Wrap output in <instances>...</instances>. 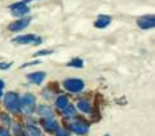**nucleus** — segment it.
<instances>
[{"label":"nucleus","instance_id":"aec40b11","mask_svg":"<svg viewBox=\"0 0 155 136\" xmlns=\"http://www.w3.org/2000/svg\"><path fill=\"white\" fill-rule=\"evenodd\" d=\"M0 136H9V131L4 127H0Z\"/></svg>","mask_w":155,"mask_h":136},{"label":"nucleus","instance_id":"412c9836","mask_svg":"<svg viewBox=\"0 0 155 136\" xmlns=\"http://www.w3.org/2000/svg\"><path fill=\"white\" fill-rule=\"evenodd\" d=\"M4 81H2V80H0V96H2L3 95V89H4Z\"/></svg>","mask_w":155,"mask_h":136},{"label":"nucleus","instance_id":"f257e3e1","mask_svg":"<svg viewBox=\"0 0 155 136\" xmlns=\"http://www.w3.org/2000/svg\"><path fill=\"white\" fill-rule=\"evenodd\" d=\"M19 109L25 114H31L35 109V96L32 94H26L19 99Z\"/></svg>","mask_w":155,"mask_h":136},{"label":"nucleus","instance_id":"39448f33","mask_svg":"<svg viewBox=\"0 0 155 136\" xmlns=\"http://www.w3.org/2000/svg\"><path fill=\"white\" fill-rule=\"evenodd\" d=\"M64 89H67L71 92H80L82 89L85 88V84L82 80L78 78H69V80H65L63 82Z\"/></svg>","mask_w":155,"mask_h":136},{"label":"nucleus","instance_id":"9b49d317","mask_svg":"<svg viewBox=\"0 0 155 136\" xmlns=\"http://www.w3.org/2000/svg\"><path fill=\"white\" fill-rule=\"evenodd\" d=\"M45 76H46L45 72H35V73H30L27 76V78L34 84H41L42 81L45 80Z\"/></svg>","mask_w":155,"mask_h":136},{"label":"nucleus","instance_id":"f3484780","mask_svg":"<svg viewBox=\"0 0 155 136\" xmlns=\"http://www.w3.org/2000/svg\"><path fill=\"white\" fill-rule=\"evenodd\" d=\"M63 112H64V116L65 117H73L74 114H76V109L72 105H68Z\"/></svg>","mask_w":155,"mask_h":136},{"label":"nucleus","instance_id":"a211bd4d","mask_svg":"<svg viewBox=\"0 0 155 136\" xmlns=\"http://www.w3.org/2000/svg\"><path fill=\"white\" fill-rule=\"evenodd\" d=\"M53 53V50H40V51H37L35 55L37 57V55H49V54H51Z\"/></svg>","mask_w":155,"mask_h":136},{"label":"nucleus","instance_id":"20e7f679","mask_svg":"<svg viewBox=\"0 0 155 136\" xmlns=\"http://www.w3.org/2000/svg\"><path fill=\"white\" fill-rule=\"evenodd\" d=\"M5 107L10 112H18L19 111V96L15 92H8L4 98Z\"/></svg>","mask_w":155,"mask_h":136},{"label":"nucleus","instance_id":"7ed1b4c3","mask_svg":"<svg viewBox=\"0 0 155 136\" xmlns=\"http://www.w3.org/2000/svg\"><path fill=\"white\" fill-rule=\"evenodd\" d=\"M28 2H32V0H22V2L10 5L9 9L12 10L13 15H15V17H23V15L30 13V8L27 7V3Z\"/></svg>","mask_w":155,"mask_h":136},{"label":"nucleus","instance_id":"9d476101","mask_svg":"<svg viewBox=\"0 0 155 136\" xmlns=\"http://www.w3.org/2000/svg\"><path fill=\"white\" fill-rule=\"evenodd\" d=\"M44 128L48 132H55L58 131V123L54 121V118H49V119H44Z\"/></svg>","mask_w":155,"mask_h":136},{"label":"nucleus","instance_id":"2eb2a0df","mask_svg":"<svg viewBox=\"0 0 155 136\" xmlns=\"http://www.w3.org/2000/svg\"><path fill=\"white\" fill-rule=\"evenodd\" d=\"M67 66L68 67H74V68H82L84 67V61L80 58H74V59H72L71 62L67 63Z\"/></svg>","mask_w":155,"mask_h":136},{"label":"nucleus","instance_id":"4be33fe9","mask_svg":"<svg viewBox=\"0 0 155 136\" xmlns=\"http://www.w3.org/2000/svg\"><path fill=\"white\" fill-rule=\"evenodd\" d=\"M57 136H65V132L64 131H58V135Z\"/></svg>","mask_w":155,"mask_h":136},{"label":"nucleus","instance_id":"f8f14e48","mask_svg":"<svg viewBox=\"0 0 155 136\" xmlns=\"http://www.w3.org/2000/svg\"><path fill=\"white\" fill-rule=\"evenodd\" d=\"M38 114L44 118V119H49V118H53V112L49 107L46 105H41L38 108Z\"/></svg>","mask_w":155,"mask_h":136},{"label":"nucleus","instance_id":"0eeeda50","mask_svg":"<svg viewBox=\"0 0 155 136\" xmlns=\"http://www.w3.org/2000/svg\"><path fill=\"white\" fill-rule=\"evenodd\" d=\"M30 22H31V18H30V17L21 18V19H18V21H14V22L10 23V25L8 26V30H9V31H13V32L25 30L26 27L30 25Z\"/></svg>","mask_w":155,"mask_h":136},{"label":"nucleus","instance_id":"5701e85b","mask_svg":"<svg viewBox=\"0 0 155 136\" xmlns=\"http://www.w3.org/2000/svg\"><path fill=\"white\" fill-rule=\"evenodd\" d=\"M105 136H109V135H105Z\"/></svg>","mask_w":155,"mask_h":136},{"label":"nucleus","instance_id":"6ab92c4d","mask_svg":"<svg viewBox=\"0 0 155 136\" xmlns=\"http://www.w3.org/2000/svg\"><path fill=\"white\" fill-rule=\"evenodd\" d=\"M10 66H12V63H7V62H3L0 63V69H8Z\"/></svg>","mask_w":155,"mask_h":136},{"label":"nucleus","instance_id":"6e6552de","mask_svg":"<svg viewBox=\"0 0 155 136\" xmlns=\"http://www.w3.org/2000/svg\"><path fill=\"white\" fill-rule=\"evenodd\" d=\"M71 130L73 131L74 134H78V135H84L88 131V124L82 122V121H76L73 123H71Z\"/></svg>","mask_w":155,"mask_h":136},{"label":"nucleus","instance_id":"4468645a","mask_svg":"<svg viewBox=\"0 0 155 136\" xmlns=\"http://www.w3.org/2000/svg\"><path fill=\"white\" fill-rule=\"evenodd\" d=\"M77 107H78V109H80L81 112H84V113H90V112H91V105H90V103L86 101V100H80L78 104H77Z\"/></svg>","mask_w":155,"mask_h":136},{"label":"nucleus","instance_id":"1a4fd4ad","mask_svg":"<svg viewBox=\"0 0 155 136\" xmlns=\"http://www.w3.org/2000/svg\"><path fill=\"white\" fill-rule=\"evenodd\" d=\"M112 22V17L110 15H105V14H100L97 15V18L95 21V27L96 28H105L108 27Z\"/></svg>","mask_w":155,"mask_h":136},{"label":"nucleus","instance_id":"ddd939ff","mask_svg":"<svg viewBox=\"0 0 155 136\" xmlns=\"http://www.w3.org/2000/svg\"><path fill=\"white\" fill-rule=\"evenodd\" d=\"M57 107L59 108V109H62V111H64L65 108H67L68 105H69V101H68V98L67 96H64V95H62V96H59L58 99H57Z\"/></svg>","mask_w":155,"mask_h":136},{"label":"nucleus","instance_id":"f03ea898","mask_svg":"<svg viewBox=\"0 0 155 136\" xmlns=\"http://www.w3.org/2000/svg\"><path fill=\"white\" fill-rule=\"evenodd\" d=\"M14 44H21V45H26V44H34V45H40L42 42V39L40 36L34 35V34H28V35H21L14 37L12 40Z\"/></svg>","mask_w":155,"mask_h":136},{"label":"nucleus","instance_id":"423d86ee","mask_svg":"<svg viewBox=\"0 0 155 136\" xmlns=\"http://www.w3.org/2000/svg\"><path fill=\"white\" fill-rule=\"evenodd\" d=\"M137 26L142 30H150L153 27H155V17L153 14L140 17L137 19Z\"/></svg>","mask_w":155,"mask_h":136},{"label":"nucleus","instance_id":"dca6fc26","mask_svg":"<svg viewBox=\"0 0 155 136\" xmlns=\"http://www.w3.org/2000/svg\"><path fill=\"white\" fill-rule=\"evenodd\" d=\"M28 135L30 136H41V131L36 126H34V124H30L28 126Z\"/></svg>","mask_w":155,"mask_h":136}]
</instances>
